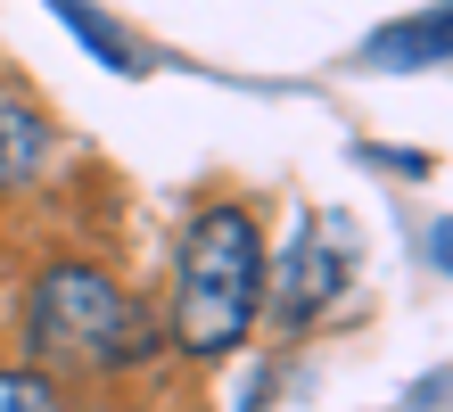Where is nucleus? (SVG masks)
I'll list each match as a JSON object with an SVG mask.
<instances>
[{
	"instance_id": "obj_1",
	"label": "nucleus",
	"mask_w": 453,
	"mask_h": 412,
	"mask_svg": "<svg viewBox=\"0 0 453 412\" xmlns=\"http://www.w3.org/2000/svg\"><path fill=\"white\" fill-rule=\"evenodd\" d=\"M264 306V239L239 206H206L181 239V297H173V338L181 354H231Z\"/></svg>"
},
{
	"instance_id": "obj_2",
	"label": "nucleus",
	"mask_w": 453,
	"mask_h": 412,
	"mask_svg": "<svg viewBox=\"0 0 453 412\" xmlns=\"http://www.w3.org/2000/svg\"><path fill=\"white\" fill-rule=\"evenodd\" d=\"M25 330H34V354L50 371H124V363H141L157 346L149 314L91 264H50L34 281Z\"/></svg>"
},
{
	"instance_id": "obj_3",
	"label": "nucleus",
	"mask_w": 453,
	"mask_h": 412,
	"mask_svg": "<svg viewBox=\"0 0 453 412\" xmlns=\"http://www.w3.org/2000/svg\"><path fill=\"white\" fill-rule=\"evenodd\" d=\"M338 281H346V247H338V231L322 223V231H305L297 264H288V281H280V297H273V314L297 330V322H313V314L338 297Z\"/></svg>"
},
{
	"instance_id": "obj_4",
	"label": "nucleus",
	"mask_w": 453,
	"mask_h": 412,
	"mask_svg": "<svg viewBox=\"0 0 453 412\" xmlns=\"http://www.w3.org/2000/svg\"><path fill=\"white\" fill-rule=\"evenodd\" d=\"M50 157V124L25 91H0V190H25Z\"/></svg>"
},
{
	"instance_id": "obj_5",
	"label": "nucleus",
	"mask_w": 453,
	"mask_h": 412,
	"mask_svg": "<svg viewBox=\"0 0 453 412\" xmlns=\"http://www.w3.org/2000/svg\"><path fill=\"white\" fill-rule=\"evenodd\" d=\"M371 58H380V66H420V58H445V9L412 17L404 34H388V42H371Z\"/></svg>"
},
{
	"instance_id": "obj_6",
	"label": "nucleus",
	"mask_w": 453,
	"mask_h": 412,
	"mask_svg": "<svg viewBox=\"0 0 453 412\" xmlns=\"http://www.w3.org/2000/svg\"><path fill=\"white\" fill-rule=\"evenodd\" d=\"M0 412H66L50 371H0Z\"/></svg>"
},
{
	"instance_id": "obj_7",
	"label": "nucleus",
	"mask_w": 453,
	"mask_h": 412,
	"mask_svg": "<svg viewBox=\"0 0 453 412\" xmlns=\"http://www.w3.org/2000/svg\"><path fill=\"white\" fill-rule=\"evenodd\" d=\"M58 9L74 17V34H83V42H91V50H99V58H108V66H141V58H132V50L116 42V25H108V17H99V9H83V0H58Z\"/></svg>"
}]
</instances>
